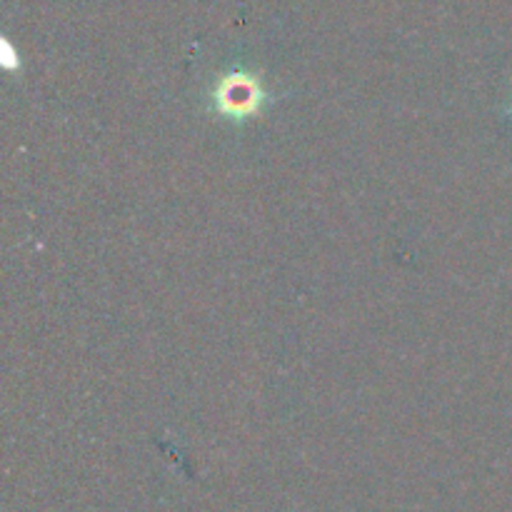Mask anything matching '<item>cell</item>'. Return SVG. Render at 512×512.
Wrapping results in <instances>:
<instances>
[{
	"label": "cell",
	"mask_w": 512,
	"mask_h": 512,
	"mask_svg": "<svg viewBox=\"0 0 512 512\" xmlns=\"http://www.w3.org/2000/svg\"><path fill=\"white\" fill-rule=\"evenodd\" d=\"M510 118H512V108H510Z\"/></svg>",
	"instance_id": "cell-2"
},
{
	"label": "cell",
	"mask_w": 512,
	"mask_h": 512,
	"mask_svg": "<svg viewBox=\"0 0 512 512\" xmlns=\"http://www.w3.org/2000/svg\"><path fill=\"white\" fill-rule=\"evenodd\" d=\"M210 110L230 123H248L260 118L273 103L263 78L245 65H233L215 78L210 88Z\"/></svg>",
	"instance_id": "cell-1"
}]
</instances>
